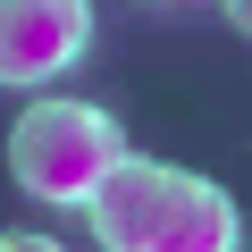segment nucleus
I'll return each mask as SVG.
<instances>
[{
    "mask_svg": "<svg viewBox=\"0 0 252 252\" xmlns=\"http://www.w3.org/2000/svg\"><path fill=\"white\" fill-rule=\"evenodd\" d=\"M244 17H252V0H227V26H244Z\"/></svg>",
    "mask_w": 252,
    "mask_h": 252,
    "instance_id": "20e7f679",
    "label": "nucleus"
},
{
    "mask_svg": "<svg viewBox=\"0 0 252 252\" xmlns=\"http://www.w3.org/2000/svg\"><path fill=\"white\" fill-rule=\"evenodd\" d=\"M93 34V0H0V84H51L84 59Z\"/></svg>",
    "mask_w": 252,
    "mask_h": 252,
    "instance_id": "7ed1b4c3",
    "label": "nucleus"
},
{
    "mask_svg": "<svg viewBox=\"0 0 252 252\" xmlns=\"http://www.w3.org/2000/svg\"><path fill=\"white\" fill-rule=\"evenodd\" d=\"M84 210L109 252H235L244 244V219L210 177H185V168H160L135 152L109 160V177L84 193Z\"/></svg>",
    "mask_w": 252,
    "mask_h": 252,
    "instance_id": "f257e3e1",
    "label": "nucleus"
},
{
    "mask_svg": "<svg viewBox=\"0 0 252 252\" xmlns=\"http://www.w3.org/2000/svg\"><path fill=\"white\" fill-rule=\"evenodd\" d=\"M118 152H126L118 118L93 109V101H34L9 126V177L51 210H84V193L109 177Z\"/></svg>",
    "mask_w": 252,
    "mask_h": 252,
    "instance_id": "f03ea898",
    "label": "nucleus"
}]
</instances>
